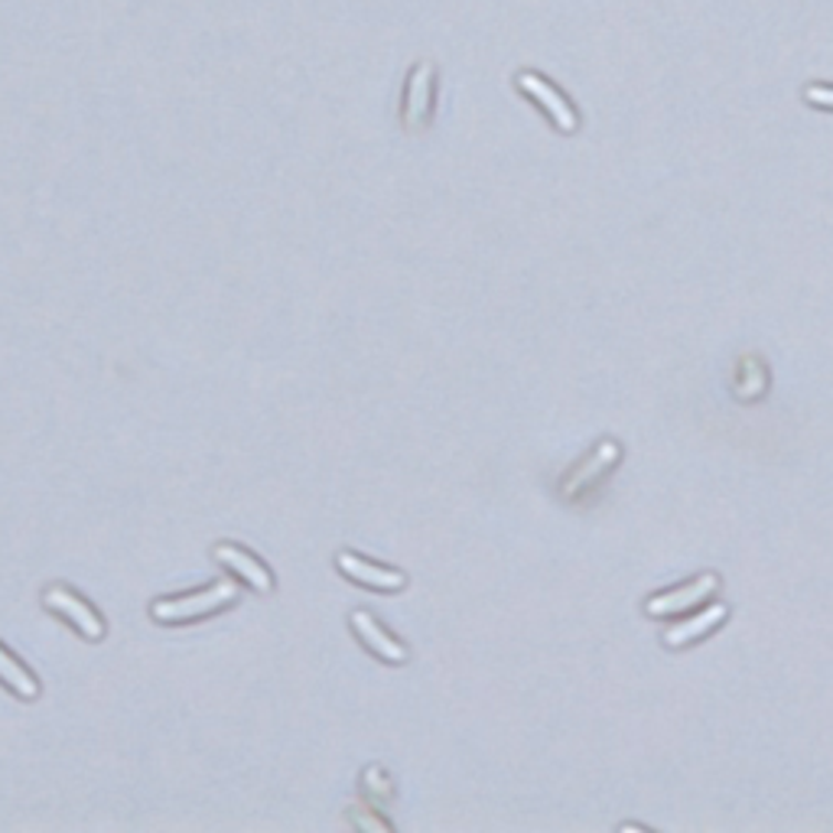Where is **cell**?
<instances>
[{
    "mask_svg": "<svg viewBox=\"0 0 833 833\" xmlns=\"http://www.w3.org/2000/svg\"><path fill=\"white\" fill-rule=\"evenodd\" d=\"M239 595V587L232 580H219L212 583L209 590L202 593H189L179 595V599H164V602H154V619L157 622H189V619H202L222 605H229L232 599Z\"/></svg>",
    "mask_w": 833,
    "mask_h": 833,
    "instance_id": "cell-1",
    "label": "cell"
},
{
    "mask_svg": "<svg viewBox=\"0 0 833 833\" xmlns=\"http://www.w3.org/2000/svg\"><path fill=\"white\" fill-rule=\"evenodd\" d=\"M716 590H719V577H716V573H700V577H694L690 583H681V587H671V590H664V593L649 595L645 612H649L652 619L681 615V612H690V609L704 605Z\"/></svg>",
    "mask_w": 833,
    "mask_h": 833,
    "instance_id": "cell-2",
    "label": "cell"
},
{
    "mask_svg": "<svg viewBox=\"0 0 833 833\" xmlns=\"http://www.w3.org/2000/svg\"><path fill=\"white\" fill-rule=\"evenodd\" d=\"M43 602H46V609H53V612H60L62 619H68L85 639H92V642L105 639V622L98 619V612H95L88 602H82L72 590H65V587H50L46 595H43Z\"/></svg>",
    "mask_w": 833,
    "mask_h": 833,
    "instance_id": "cell-3",
    "label": "cell"
},
{
    "mask_svg": "<svg viewBox=\"0 0 833 833\" xmlns=\"http://www.w3.org/2000/svg\"><path fill=\"white\" fill-rule=\"evenodd\" d=\"M619 460V443H612V440H602L599 446H595L593 453L570 473V476L560 482V495L563 498H577L583 488H590L595 478H602L609 470H612V463Z\"/></svg>",
    "mask_w": 833,
    "mask_h": 833,
    "instance_id": "cell-4",
    "label": "cell"
},
{
    "mask_svg": "<svg viewBox=\"0 0 833 833\" xmlns=\"http://www.w3.org/2000/svg\"><path fill=\"white\" fill-rule=\"evenodd\" d=\"M336 563H339V570H342L349 580H356V583L368 587V590H384V593H394V590H404V583H408V577H404L401 570L375 567V563L361 560V557L349 553V550H342V553L336 557Z\"/></svg>",
    "mask_w": 833,
    "mask_h": 833,
    "instance_id": "cell-5",
    "label": "cell"
},
{
    "mask_svg": "<svg viewBox=\"0 0 833 833\" xmlns=\"http://www.w3.org/2000/svg\"><path fill=\"white\" fill-rule=\"evenodd\" d=\"M518 85L535 98L537 105L553 118V124L563 130V134H573L577 130V115H573V108L567 105V98L560 95V92H553L540 75H535V72H521L518 75Z\"/></svg>",
    "mask_w": 833,
    "mask_h": 833,
    "instance_id": "cell-6",
    "label": "cell"
},
{
    "mask_svg": "<svg viewBox=\"0 0 833 833\" xmlns=\"http://www.w3.org/2000/svg\"><path fill=\"white\" fill-rule=\"evenodd\" d=\"M352 629H356L358 639H361L378 657H384V661H391V664H404V661H408V649H404L401 642H394V639L378 625V619H375L371 612H365V609L352 612Z\"/></svg>",
    "mask_w": 833,
    "mask_h": 833,
    "instance_id": "cell-7",
    "label": "cell"
},
{
    "mask_svg": "<svg viewBox=\"0 0 833 833\" xmlns=\"http://www.w3.org/2000/svg\"><path fill=\"white\" fill-rule=\"evenodd\" d=\"M215 560L219 563H225V567H232L235 573H239L241 580L247 583V587H254L257 593H271L274 590V577L251 557V553H244L241 547H232V544H219L215 547Z\"/></svg>",
    "mask_w": 833,
    "mask_h": 833,
    "instance_id": "cell-8",
    "label": "cell"
},
{
    "mask_svg": "<svg viewBox=\"0 0 833 833\" xmlns=\"http://www.w3.org/2000/svg\"><path fill=\"white\" fill-rule=\"evenodd\" d=\"M726 615H729V609H726L723 602H714V605H707L704 612H697V615H690V619L677 622L674 629H667V632H664V645L681 649V645H687V642H694V639H700V635L714 632L716 625H719Z\"/></svg>",
    "mask_w": 833,
    "mask_h": 833,
    "instance_id": "cell-9",
    "label": "cell"
},
{
    "mask_svg": "<svg viewBox=\"0 0 833 833\" xmlns=\"http://www.w3.org/2000/svg\"><path fill=\"white\" fill-rule=\"evenodd\" d=\"M430 78H433V65H416L414 75H411L408 112H404V120H408L411 130H416L430 115Z\"/></svg>",
    "mask_w": 833,
    "mask_h": 833,
    "instance_id": "cell-10",
    "label": "cell"
},
{
    "mask_svg": "<svg viewBox=\"0 0 833 833\" xmlns=\"http://www.w3.org/2000/svg\"><path fill=\"white\" fill-rule=\"evenodd\" d=\"M769 388V371L762 365V358L746 356L739 361V375H736V398L739 401H759Z\"/></svg>",
    "mask_w": 833,
    "mask_h": 833,
    "instance_id": "cell-11",
    "label": "cell"
},
{
    "mask_svg": "<svg viewBox=\"0 0 833 833\" xmlns=\"http://www.w3.org/2000/svg\"><path fill=\"white\" fill-rule=\"evenodd\" d=\"M0 681H3L17 697H23V700H33V697L40 694V684L33 681V674H30L17 657L10 655L3 645H0Z\"/></svg>",
    "mask_w": 833,
    "mask_h": 833,
    "instance_id": "cell-12",
    "label": "cell"
},
{
    "mask_svg": "<svg viewBox=\"0 0 833 833\" xmlns=\"http://www.w3.org/2000/svg\"><path fill=\"white\" fill-rule=\"evenodd\" d=\"M808 95V102H814V105H821V108H833V88H808L804 92Z\"/></svg>",
    "mask_w": 833,
    "mask_h": 833,
    "instance_id": "cell-13",
    "label": "cell"
}]
</instances>
